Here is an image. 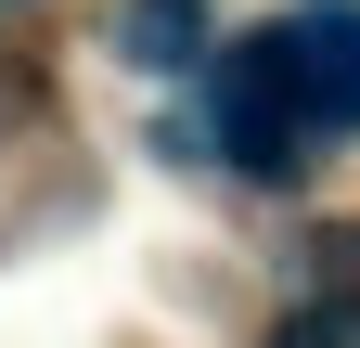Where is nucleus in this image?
Segmentation results:
<instances>
[{
  "label": "nucleus",
  "mask_w": 360,
  "mask_h": 348,
  "mask_svg": "<svg viewBox=\"0 0 360 348\" xmlns=\"http://www.w3.org/2000/svg\"><path fill=\"white\" fill-rule=\"evenodd\" d=\"M129 65H193L206 52V0H129Z\"/></svg>",
  "instance_id": "obj_2"
},
{
  "label": "nucleus",
  "mask_w": 360,
  "mask_h": 348,
  "mask_svg": "<svg viewBox=\"0 0 360 348\" xmlns=\"http://www.w3.org/2000/svg\"><path fill=\"white\" fill-rule=\"evenodd\" d=\"M206 129L245 181H296L322 142L360 129V0H283L270 26H245L219 52Z\"/></svg>",
  "instance_id": "obj_1"
}]
</instances>
